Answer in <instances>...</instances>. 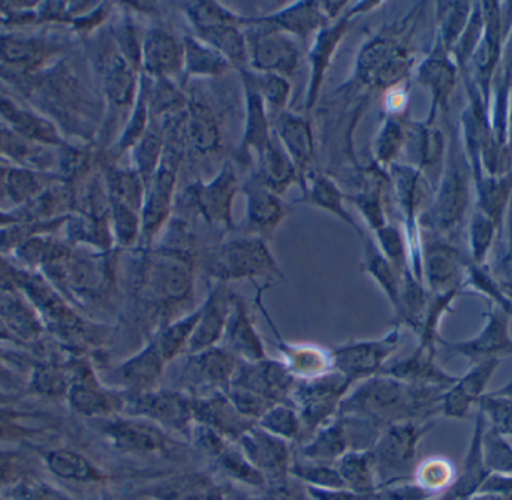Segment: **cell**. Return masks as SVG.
I'll return each mask as SVG.
<instances>
[{
    "label": "cell",
    "instance_id": "obj_1",
    "mask_svg": "<svg viewBox=\"0 0 512 500\" xmlns=\"http://www.w3.org/2000/svg\"><path fill=\"white\" fill-rule=\"evenodd\" d=\"M445 390L406 384L387 375L358 382L346 394L337 415L363 417L381 426L405 421H429L442 415Z\"/></svg>",
    "mask_w": 512,
    "mask_h": 500
},
{
    "label": "cell",
    "instance_id": "obj_2",
    "mask_svg": "<svg viewBox=\"0 0 512 500\" xmlns=\"http://www.w3.org/2000/svg\"><path fill=\"white\" fill-rule=\"evenodd\" d=\"M146 261L143 288L146 301L152 307L150 316L156 333L180 318L183 307L186 309L192 303L195 250L159 245L147 255Z\"/></svg>",
    "mask_w": 512,
    "mask_h": 500
},
{
    "label": "cell",
    "instance_id": "obj_3",
    "mask_svg": "<svg viewBox=\"0 0 512 500\" xmlns=\"http://www.w3.org/2000/svg\"><path fill=\"white\" fill-rule=\"evenodd\" d=\"M201 270L210 279L219 283L236 282L243 279H282L267 242L259 237L246 236L228 240L207 249L200 258Z\"/></svg>",
    "mask_w": 512,
    "mask_h": 500
},
{
    "label": "cell",
    "instance_id": "obj_4",
    "mask_svg": "<svg viewBox=\"0 0 512 500\" xmlns=\"http://www.w3.org/2000/svg\"><path fill=\"white\" fill-rule=\"evenodd\" d=\"M352 387L345 376L334 370L319 378L297 381L291 400L303 426L301 442L312 438L316 430L336 417L340 403Z\"/></svg>",
    "mask_w": 512,
    "mask_h": 500
},
{
    "label": "cell",
    "instance_id": "obj_5",
    "mask_svg": "<svg viewBox=\"0 0 512 500\" xmlns=\"http://www.w3.org/2000/svg\"><path fill=\"white\" fill-rule=\"evenodd\" d=\"M399 328L381 339L354 340L331 349L333 370L345 376L352 385L381 375L391 355L399 348Z\"/></svg>",
    "mask_w": 512,
    "mask_h": 500
},
{
    "label": "cell",
    "instance_id": "obj_6",
    "mask_svg": "<svg viewBox=\"0 0 512 500\" xmlns=\"http://www.w3.org/2000/svg\"><path fill=\"white\" fill-rule=\"evenodd\" d=\"M129 408L134 417L146 418L168 433L188 439L194 426L192 397L185 391L158 388L149 393L132 394Z\"/></svg>",
    "mask_w": 512,
    "mask_h": 500
},
{
    "label": "cell",
    "instance_id": "obj_7",
    "mask_svg": "<svg viewBox=\"0 0 512 500\" xmlns=\"http://www.w3.org/2000/svg\"><path fill=\"white\" fill-rule=\"evenodd\" d=\"M435 424L436 420L405 421L385 427L370 450L376 474L391 475L408 471L417 456L421 439L435 427Z\"/></svg>",
    "mask_w": 512,
    "mask_h": 500
},
{
    "label": "cell",
    "instance_id": "obj_8",
    "mask_svg": "<svg viewBox=\"0 0 512 500\" xmlns=\"http://www.w3.org/2000/svg\"><path fill=\"white\" fill-rule=\"evenodd\" d=\"M239 363L240 361L221 345L197 354H186L180 372V391H185L192 397L225 391L230 387Z\"/></svg>",
    "mask_w": 512,
    "mask_h": 500
},
{
    "label": "cell",
    "instance_id": "obj_9",
    "mask_svg": "<svg viewBox=\"0 0 512 500\" xmlns=\"http://www.w3.org/2000/svg\"><path fill=\"white\" fill-rule=\"evenodd\" d=\"M248 24H256L259 29L245 33L248 59L252 66L261 74H276L288 77L297 68L298 50L286 33L273 29L267 24L248 20Z\"/></svg>",
    "mask_w": 512,
    "mask_h": 500
},
{
    "label": "cell",
    "instance_id": "obj_10",
    "mask_svg": "<svg viewBox=\"0 0 512 500\" xmlns=\"http://www.w3.org/2000/svg\"><path fill=\"white\" fill-rule=\"evenodd\" d=\"M236 444L246 459L261 472L267 486H282L288 483L292 466L289 442L270 435L255 424Z\"/></svg>",
    "mask_w": 512,
    "mask_h": 500
},
{
    "label": "cell",
    "instance_id": "obj_11",
    "mask_svg": "<svg viewBox=\"0 0 512 500\" xmlns=\"http://www.w3.org/2000/svg\"><path fill=\"white\" fill-rule=\"evenodd\" d=\"M295 384L297 379L288 372L282 361L267 357L256 363L240 361L230 387L252 391L273 405H292Z\"/></svg>",
    "mask_w": 512,
    "mask_h": 500
},
{
    "label": "cell",
    "instance_id": "obj_12",
    "mask_svg": "<svg viewBox=\"0 0 512 500\" xmlns=\"http://www.w3.org/2000/svg\"><path fill=\"white\" fill-rule=\"evenodd\" d=\"M110 438L117 450L135 456H168L179 447L170 433L141 417L114 423L110 427Z\"/></svg>",
    "mask_w": 512,
    "mask_h": 500
},
{
    "label": "cell",
    "instance_id": "obj_13",
    "mask_svg": "<svg viewBox=\"0 0 512 500\" xmlns=\"http://www.w3.org/2000/svg\"><path fill=\"white\" fill-rule=\"evenodd\" d=\"M267 288V286H265ZM265 288L258 289L256 294V306L261 310L262 315L267 319V324L273 330L276 336L277 351L282 355V363L285 364L288 372L294 376L297 381H307V379L319 378V376L327 375L333 372V358H331V349H324L321 346L313 345H295L283 340L277 331L276 325L271 321L270 316L265 312L264 304H262V292Z\"/></svg>",
    "mask_w": 512,
    "mask_h": 500
},
{
    "label": "cell",
    "instance_id": "obj_14",
    "mask_svg": "<svg viewBox=\"0 0 512 500\" xmlns=\"http://www.w3.org/2000/svg\"><path fill=\"white\" fill-rule=\"evenodd\" d=\"M236 294L231 291L228 283H218L210 291L209 297L204 301L200 321L192 334L186 354H197L213 346L221 345L225 327L230 318L233 301Z\"/></svg>",
    "mask_w": 512,
    "mask_h": 500
},
{
    "label": "cell",
    "instance_id": "obj_15",
    "mask_svg": "<svg viewBox=\"0 0 512 500\" xmlns=\"http://www.w3.org/2000/svg\"><path fill=\"white\" fill-rule=\"evenodd\" d=\"M192 409L195 423L215 430L230 442L239 441L256 424L239 414L225 391L192 397Z\"/></svg>",
    "mask_w": 512,
    "mask_h": 500
},
{
    "label": "cell",
    "instance_id": "obj_16",
    "mask_svg": "<svg viewBox=\"0 0 512 500\" xmlns=\"http://www.w3.org/2000/svg\"><path fill=\"white\" fill-rule=\"evenodd\" d=\"M237 179L230 167H225L222 173L209 185H194L189 188L195 209L210 224L222 225L227 230H234L231 207L237 194Z\"/></svg>",
    "mask_w": 512,
    "mask_h": 500
},
{
    "label": "cell",
    "instance_id": "obj_17",
    "mask_svg": "<svg viewBox=\"0 0 512 500\" xmlns=\"http://www.w3.org/2000/svg\"><path fill=\"white\" fill-rule=\"evenodd\" d=\"M501 360H486L475 363L474 367L460 376L453 387L448 388L442 400V415L453 420H463L468 417L471 409L478 406L484 396L490 379L498 370Z\"/></svg>",
    "mask_w": 512,
    "mask_h": 500
},
{
    "label": "cell",
    "instance_id": "obj_18",
    "mask_svg": "<svg viewBox=\"0 0 512 500\" xmlns=\"http://www.w3.org/2000/svg\"><path fill=\"white\" fill-rule=\"evenodd\" d=\"M221 346L243 363H256L267 358L264 342L256 333L254 321L240 295L234 297Z\"/></svg>",
    "mask_w": 512,
    "mask_h": 500
},
{
    "label": "cell",
    "instance_id": "obj_19",
    "mask_svg": "<svg viewBox=\"0 0 512 500\" xmlns=\"http://www.w3.org/2000/svg\"><path fill=\"white\" fill-rule=\"evenodd\" d=\"M435 355V346L420 345L417 351L405 360L387 364L381 375L391 376V378L399 379L406 384L432 385V387L447 391L448 388L456 384L459 376L450 375L441 369L436 364Z\"/></svg>",
    "mask_w": 512,
    "mask_h": 500
},
{
    "label": "cell",
    "instance_id": "obj_20",
    "mask_svg": "<svg viewBox=\"0 0 512 500\" xmlns=\"http://www.w3.org/2000/svg\"><path fill=\"white\" fill-rule=\"evenodd\" d=\"M447 349L474 361V364L486 360H502L512 355L507 316L504 313H492L486 327L477 337L466 342L447 343Z\"/></svg>",
    "mask_w": 512,
    "mask_h": 500
},
{
    "label": "cell",
    "instance_id": "obj_21",
    "mask_svg": "<svg viewBox=\"0 0 512 500\" xmlns=\"http://www.w3.org/2000/svg\"><path fill=\"white\" fill-rule=\"evenodd\" d=\"M174 185H176V168L164 162L150 182L149 197L144 204L143 221H141V237L144 242H152L170 218Z\"/></svg>",
    "mask_w": 512,
    "mask_h": 500
},
{
    "label": "cell",
    "instance_id": "obj_22",
    "mask_svg": "<svg viewBox=\"0 0 512 500\" xmlns=\"http://www.w3.org/2000/svg\"><path fill=\"white\" fill-rule=\"evenodd\" d=\"M245 191L248 195L249 236L259 237L267 242L288 215L289 209L258 180L249 182Z\"/></svg>",
    "mask_w": 512,
    "mask_h": 500
},
{
    "label": "cell",
    "instance_id": "obj_23",
    "mask_svg": "<svg viewBox=\"0 0 512 500\" xmlns=\"http://www.w3.org/2000/svg\"><path fill=\"white\" fill-rule=\"evenodd\" d=\"M185 63L183 42L161 27L147 32L144 41V66L158 80H168L179 74Z\"/></svg>",
    "mask_w": 512,
    "mask_h": 500
},
{
    "label": "cell",
    "instance_id": "obj_24",
    "mask_svg": "<svg viewBox=\"0 0 512 500\" xmlns=\"http://www.w3.org/2000/svg\"><path fill=\"white\" fill-rule=\"evenodd\" d=\"M167 366L155 340L150 339L135 357L120 367L119 373L131 394H143L161 388Z\"/></svg>",
    "mask_w": 512,
    "mask_h": 500
},
{
    "label": "cell",
    "instance_id": "obj_25",
    "mask_svg": "<svg viewBox=\"0 0 512 500\" xmlns=\"http://www.w3.org/2000/svg\"><path fill=\"white\" fill-rule=\"evenodd\" d=\"M349 451H351V444H349L348 433L343 426L342 418L336 415L333 420L316 430L312 438L307 439L306 444L301 448V456L303 460H309V462L336 465Z\"/></svg>",
    "mask_w": 512,
    "mask_h": 500
},
{
    "label": "cell",
    "instance_id": "obj_26",
    "mask_svg": "<svg viewBox=\"0 0 512 500\" xmlns=\"http://www.w3.org/2000/svg\"><path fill=\"white\" fill-rule=\"evenodd\" d=\"M487 421L483 412L478 411L475 418L474 433H472L471 447H469L468 460H466L465 472L457 481L456 486L450 492L451 500H465L483 489L484 484L490 478L489 469L484 463L483 435Z\"/></svg>",
    "mask_w": 512,
    "mask_h": 500
},
{
    "label": "cell",
    "instance_id": "obj_27",
    "mask_svg": "<svg viewBox=\"0 0 512 500\" xmlns=\"http://www.w3.org/2000/svg\"><path fill=\"white\" fill-rule=\"evenodd\" d=\"M277 140L288 153L292 164L298 170H304L313 158V138L307 120L294 114H282L277 119Z\"/></svg>",
    "mask_w": 512,
    "mask_h": 500
},
{
    "label": "cell",
    "instance_id": "obj_28",
    "mask_svg": "<svg viewBox=\"0 0 512 500\" xmlns=\"http://www.w3.org/2000/svg\"><path fill=\"white\" fill-rule=\"evenodd\" d=\"M325 17L319 3L298 2L291 8L283 9L270 17L259 18L256 23L267 24L280 32L294 33V35L307 36L318 32L324 26Z\"/></svg>",
    "mask_w": 512,
    "mask_h": 500
},
{
    "label": "cell",
    "instance_id": "obj_29",
    "mask_svg": "<svg viewBox=\"0 0 512 500\" xmlns=\"http://www.w3.org/2000/svg\"><path fill=\"white\" fill-rule=\"evenodd\" d=\"M201 312H203V306L180 316L176 321L170 322V324L165 325L153 334L152 339L158 345L165 363H174L177 358L186 355L192 334H194L198 321H200Z\"/></svg>",
    "mask_w": 512,
    "mask_h": 500
},
{
    "label": "cell",
    "instance_id": "obj_30",
    "mask_svg": "<svg viewBox=\"0 0 512 500\" xmlns=\"http://www.w3.org/2000/svg\"><path fill=\"white\" fill-rule=\"evenodd\" d=\"M259 165L261 167L256 180L273 194H283L289 183L295 179V165L277 137L270 140L267 149L259 155Z\"/></svg>",
    "mask_w": 512,
    "mask_h": 500
},
{
    "label": "cell",
    "instance_id": "obj_31",
    "mask_svg": "<svg viewBox=\"0 0 512 500\" xmlns=\"http://www.w3.org/2000/svg\"><path fill=\"white\" fill-rule=\"evenodd\" d=\"M345 487L358 495H376V468L370 451H349L336 463Z\"/></svg>",
    "mask_w": 512,
    "mask_h": 500
},
{
    "label": "cell",
    "instance_id": "obj_32",
    "mask_svg": "<svg viewBox=\"0 0 512 500\" xmlns=\"http://www.w3.org/2000/svg\"><path fill=\"white\" fill-rule=\"evenodd\" d=\"M155 500H224V492L209 477L185 475L174 478L153 492Z\"/></svg>",
    "mask_w": 512,
    "mask_h": 500
},
{
    "label": "cell",
    "instance_id": "obj_33",
    "mask_svg": "<svg viewBox=\"0 0 512 500\" xmlns=\"http://www.w3.org/2000/svg\"><path fill=\"white\" fill-rule=\"evenodd\" d=\"M183 50H185L183 69L188 72V75L215 77V75L224 74L233 66L230 60L222 56L218 50L192 36H186L183 39Z\"/></svg>",
    "mask_w": 512,
    "mask_h": 500
},
{
    "label": "cell",
    "instance_id": "obj_34",
    "mask_svg": "<svg viewBox=\"0 0 512 500\" xmlns=\"http://www.w3.org/2000/svg\"><path fill=\"white\" fill-rule=\"evenodd\" d=\"M246 84V98H248V119H246V132L243 138V150L255 149L261 155L270 143L268 131V117L265 113V104L254 84L243 75Z\"/></svg>",
    "mask_w": 512,
    "mask_h": 500
},
{
    "label": "cell",
    "instance_id": "obj_35",
    "mask_svg": "<svg viewBox=\"0 0 512 500\" xmlns=\"http://www.w3.org/2000/svg\"><path fill=\"white\" fill-rule=\"evenodd\" d=\"M349 20H351V15L343 18L342 21H337L333 26L321 30L318 38H316L315 47H313L312 53H310L312 81H310L309 108L312 107L313 99H315L316 92H318L322 75H324L325 68H327V62L330 60L337 42L342 39L346 29H348Z\"/></svg>",
    "mask_w": 512,
    "mask_h": 500
},
{
    "label": "cell",
    "instance_id": "obj_36",
    "mask_svg": "<svg viewBox=\"0 0 512 500\" xmlns=\"http://www.w3.org/2000/svg\"><path fill=\"white\" fill-rule=\"evenodd\" d=\"M426 264L427 277L433 291L441 295L456 291V289H450V283L456 282L459 276L456 253L453 250L442 245L430 246L427 249Z\"/></svg>",
    "mask_w": 512,
    "mask_h": 500
},
{
    "label": "cell",
    "instance_id": "obj_37",
    "mask_svg": "<svg viewBox=\"0 0 512 500\" xmlns=\"http://www.w3.org/2000/svg\"><path fill=\"white\" fill-rule=\"evenodd\" d=\"M363 270L375 279V282L381 286L382 291L387 294L393 306L396 307L399 303L400 280H402V277L394 270L390 261L382 255L381 250L376 248L372 240L366 242Z\"/></svg>",
    "mask_w": 512,
    "mask_h": 500
},
{
    "label": "cell",
    "instance_id": "obj_38",
    "mask_svg": "<svg viewBox=\"0 0 512 500\" xmlns=\"http://www.w3.org/2000/svg\"><path fill=\"white\" fill-rule=\"evenodd\" d=\"M478 411L483 412L487 426L502 436H512V379L501 390L484 394Z\"/></svg>",
    "mask_w": 512,
    "mask_h": 500
},
{
    "label": "cell",
    "instance_id": "obj_39",
    "mask_svg": "<svg viewBox=\"0 0 512 500\" xmlns=\"http://www.w3.org/2000/svg\"><path fill=\"white\" fill-rule=\"evenodd\" d=\"M215 463L221 474L237 481V483L256 487V489H265L267 487V481L262 477L261 472L246 459L245 454L242 453L236 442H231L225 448L224 453L218 459H215Z\"/></svg>",
    "mask_w": 512,
    "mask_h": 500
},
{
    "label": "cell",
    "instance_id": "obj_40",
    "mask_svg": "<svg viewBox=\"0 0 512 500\" xmlns=\"http://www.w3.org/2000/svg\"><path fill=\"white\" fill-rule=\"evenodd\" d=\"M256 424L265 432L282 439V441L289 442V444L303 441L300 415L292 405L279 403V405L271 406Z\"/></svg>",
    "mask_w": 512,
    "mask_h": 500
},
{
    "label": "cell",
    "instance_id": "obj_41",
    "mask_svg": "<svg viewBox=\"0 0 512 500\" xmlns=\"http://www.w3.org/2000/svg\"><path fill=\"white\" fill-rule=\"evenodd\" d=\"M304 203L312 204V206L333 213L340 221L346 222L349 227L354 228L360 236H363V231L358 228V225L355 224L351 215L343 209L342 192H340L337 186L334 185L331 180H328L327 177L313 176L312 188L307 191L306 201H304Z\"/></svg>",
    "mask_w": 512,
    "mask_h": 500
},
{
    "label": "cell",
    "instance_id": "obj_42",
    "mask_svg": "<svg viewBox=\"0 0 512 500\" xmlns=\"http://www.w3.org/2000/svg\"><path fill=\"white\" fill-rule=\"evenodd\" d=\"M186 14L195 26L197 32L215 29L221 26H245L249 18H242L234 12L228 11L216 2L186 3Z\"/></svg>",
    "mask_w": 512,
    "mask_h": 500
},
{
    "label": "cell",
    "instance_id": "obj_43",
    "mask_svg": "<svg viewBox=\"0 0 512 500\" xmlns=\"http://www.w3.org/2000/svg\"><path fill=\"white\" fill-rule=\"evenodd\" d=\"M289 475L300 480L306 487L327 490L346 489L345 483H343L334 465L309 462V460H304V462H292Z\"/></svg>",
    "mask_w": 512,
    "mask_h": 500
},
{
    "label": "cell",
    "instance_id": "obj_44",
    "mask_svg": "<svg viewBox=\"0 0 512 500\" xmlns=\"http://www.w3.org/2000/svg\"><path fill=\"white\" fill-rule=\"evenodd\" d=\"M483 457L489 472L512 475V447L505 436L489 426L483 435Z\"/></svg>",
    "mask_w": 512,
    "mask_h": 500
},
{
    "label": "cell",
    "instance_id": "obj_45",
    "mask_svg": "<svg viewBox=\"0 0 512 500\" xmlns=\"http://www.w3.org/2000/svg\"><path fill=\"white\" fill-rule=\"evenodd\" d=\"M246 78L254 84L265 105L274 111H282L289 98V84L285 78L276 74H261V72H243Z\"/></svg>",
    "mask_w": 512,
    "mask_h": 500
},
{
    "label": "cell",
    "instance_id": "obj_46",
    "mask_svg": "<svg viewBox=\"0 0 512 500\" xmlns=\"http://www.w3.org/2000/svg\"><path fill=\"white\" fill-rule=\"evenodd\" d=\"M188 135L195 149L200 152H209L218 146L219 134L215 122L209 117L203 107L191 108V117L188 120Z\"/></svg>",
    "mask_w": 512,
    "mask_h": 500
},
{
    "label": "cell",
    "instance_id": "obj_47",
    "mask_svg": "<svg viewBox=\"0 0 512 500\" xmlns=\"http://www.w3.org/2000/svg\"><path fill=\"white\" fill-rule=\"evenodd\" d=\"M225 393H227L228 399L233 403L234 408L239 411V414L243 415L246 420L252 421V423H258L264 417L265 412L271 406H274L264 397L258 396L252 391L243 390V388L228 387Z\"/></svg>",
    "mask_w": 512,
    "mask_h": 500
},
{
    "label": "cell",
    "instance_id": "obj_48",
    "mask_svg": "<svg viewBox=\"0 0 512 500\" xmlns=\"http://www.w3.org/2000/svg\"><path fill=\"white\" fill-rule=\"evenodd\" d=\"M453 478V468L444 459H430L417 471V484L430 495L445 489Z\"/></svg>",
    "mask_w": 512,
    "mask_h": 500
},
{
    "label": "cell",
    "instance_id": "obj_49",
    "mask_svg": "<svg viewBox=\"0 0 512 500\" xmlns=\"http://www.w3.org/2000/svg\"><path fill=\"white\" fill-rule=\"evenodd\" d=\"M376 234H378L382 255L390 261L394 270L402 277L408 270H406L405 245H403L399 231L390 227H382L381 230L376 231Z\"/></svg>",
    "mask_w": 512,
    "mask_h": 500
},
{
    "label": "cell",
    "instance_id": "obj_50",
    "mask_svg": "<svg viewBox=\"0 0 512 500\" xmlns=\"http://www.w3.org/2000/svg\"><path fill=\"white\" fill-rule=\"evenodd\" d=\"M188 441H191L201 453L207 454L213 460L218 459L224 453L225 448L231 444L224 436L200 423H194Z\"/></svg>",
    "mask_w": 512,
    "mask_h": 500
},
{
    "label": "cell",
    "instance_id": "obj_51",
    "mask_svg": "<svg viewBox=\"0 0 512 500\" xmlns=\"http://www.w3.org/2000/svg\"><path fill=\"white\" fill-rule=\"evenodd\" d=\"M162 141L156 135H147L140 146L138 161H140V170L144 176H150V180L155 176L159 168V159H161Z\"/></svg>",
    "mask_w": 512,
    "mask_h": 500
},
{
    "label": "cell",
    "instance_id": "obj_52",
    "mask_svg": "<svg viewBox=\"0 0 512 500\" xmlns=\"http://www.w3.org/2000/svg\"><path fill=\"white\" fill-rule=\"evenodd\" d=\"M310 500H376V495H358L351 490H327L306 487Z\"/></svg>",
    "mask_w": 512,
    "mask_h": 500
},
{
    "label": "cell",
    "instance_id": "obj_53",
    "mask_svg": "<svg viewBox=\"0 0 512 500\" xmlns=\"http://www.w3.org/2000/svg\"><path fill=\"white\" fill-rule=\"evenodd\" d=\"M254 500H310L307 493L298 492V490L291 489L288 483L282 484V486H271V489L265 493L262 498H256Z\"/></svg>",
    "mask_w": 512,
    "mask_h": 500
}]
</instances>
